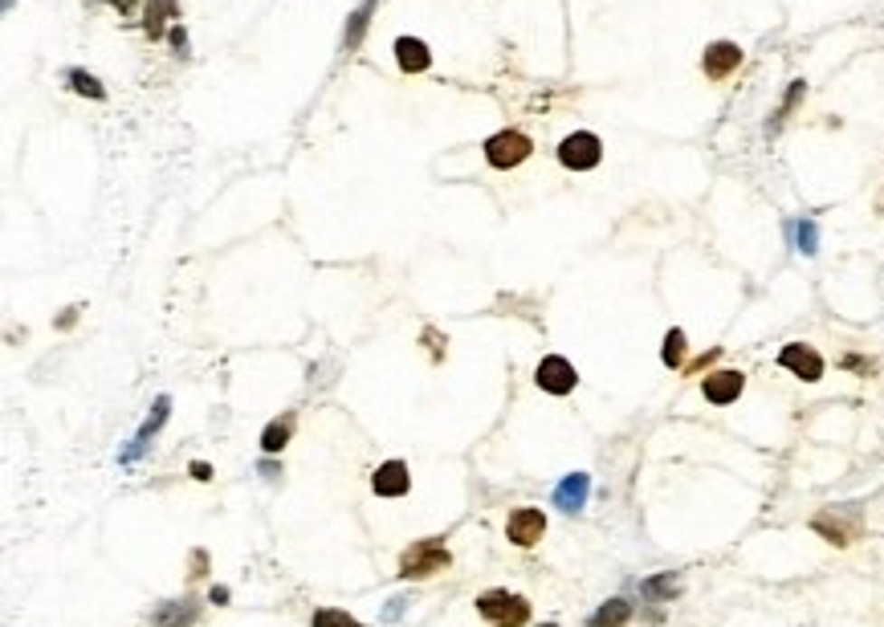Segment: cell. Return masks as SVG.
Returning a JSON list of instances; mask_svg holds the SVG:
<instances>
[{
    "instance_id": "4fadbf2b",
    "label": "cell",
    "mask_w": 884,
    "mask_h": 627,
    "mask_svg": "<svg viewBox=\"0 0 884 627\" xmlns=\"http://www.w3.org/2000/svg\"><path fill=\"white\" fill-rule=\"evenodd\" d=\"M811 526H815L819 534L827 537V542H835V546H848L851 537H856L860 521H848V526H843V521H840V509H827V513H819V518L811 521Z\"/></svg>"
},
{
    "instance_id": "8fae6325",
    "label": "cell",
    "mask_w": 884,
    "mask_h": 627,
    "mask_svg": "<svg viewBox=\"0 0 884 627\" xmlns=\"http://www.w3.org/2000/svg\"><path fill=\"white\" fill-rule=\"evenodd\" d=\"M587 497H591V477H587V472H571V477L555 489V505H558V509H566V513H579L583 505H587Z\"/></svg>"
},
{
    "instance_id": "ac0fdd59",
    "label": "cell",
    "mask_w": 884,
    "mask_h": 627,
    "mask_svg": "<svg viewBox=\"0 0 884 627\" xmlns=\"http://www.w3.org/2000/svg\"><path fill=\"white\" fill-rule=\"evenodd\" d=\"M290 432H294V415H281V420H273L270 428L261 432V448L270 456L281 452V448H286V440H290Z\"/></svg>"
},
{
    "instance_id": "d6986e66",
    "label": "cell",
    "mask_w": 884,
    "mask_h": 627,
    "mask_svg": "<svg viewBox=\"0 0 884 627\" xmlns=\"http://www.w3.org/2000/svg\"><path fill=\"white\" fill-rule=\"evenodd\" d=\"M685 347H689V338H685V330H677L672 326L669 334H664V350H661V358H664V366H685Z\"/></svg>"
},
{
    "instance_id": "f546056e",
    "label": "cell",
    "mask_w": 884,
    "mask_h": 627,
    "mask_svg": "<svg viewBox=\"0 0 884 627\" xmlns=\"http://www.w3.org/2000/svg\"><path fill=\"white\" fill-rule=\"evenodd\" d=\"M547 627H555V623H547Z\"/></svg>"
},
{
    "instance_id": "4316f807",
    "label": "cell",
    "mask_w": 884,
    "mask_h": 627,
    "mask_svg": "<svg viewBox=\"0 0 884 627\" xmlns=\"http://www.w3.org/2000/svg\"><path fill=\"white\" fill-rule=\"evenodd\" d=\"M192 472H196V480H208V464H204V461L192 464Z\"/></svg>"
},
{
    "instance_id": "44dd1931",
    "label": "cell",
    "mask_w": 884,
    "mask_h": 627,
    "mask_svg": "<svg viewBox=\"0 0 884 627\" xmlns=\"http://www.w3.org/2000/svg\"><path fill=\"white\" fill-rule=\"evenodd\" d=\"M791 233H794V244H799V252H815L819 249V224L815 220H799V224H791Z\"/></svg>"
},
{
    "instance_id": "e0dca14e",
    "label": "cell",
    "mask_w": 884,
    "mask_h": 627,
    "mask_svg": "<svg viewBox=\"0 0 884 627\" xmlns=\"http://www.w3.org/2000/svg\"><path fill=\"white\" fill-rule=\"evenodd\" d=\"M200 611H196V603H167V607H159V615H156V627H188L192 619H196Z\"/></svg>"
},
{
    "instance_id": "3957f363",
    "label": "cell",
    "mask_w": 884,
    "mask_h": 627,
    "mask_svg": "<svg viewBox=\"0 0 884 627\" xmlns=\"http://www.w3.org/2000/svg\"><path fill=\"white\" fill-rule=\"evenodd\" d=\"M534 151V143L522 135V130H498V135L485 138V159H490V167L498 171H509L518 167V163H526Z\"/></svg>"
},
{
    "instance_id": "52a82bcc",
    "label": "cell",
    "mask_w": 884,
    "mask_h": 627,
    "mask_svg": "<svg viewBox=\"0 0 884 627\" xmlns=\"http://www.w3.org/2000/svg\"><path fill=\"white\" fill-rule=\"evenodd\" d=\"M534 383H538L542 391H550V395H566V391H575L579 375H575V366L566 363L563 355H547L538 363V371H534Z\"/></svg>"
},
{
    "instance_id": "6da1fadb",
    "label": "cell",
    "mask_w": 884,
    "mask_h": 627,
    "mask_svg": "<svg viewBox=\"0 0 884 627\" xmlns=\"http://www.w3.org/2000/svg\"><path fill=\"white\" fill-rule=\"evenodd\" d=\"M449 550H444V542H436V537H428V542H412V550H404L400 558V575L404 578H432L441 575V570H449Z\"/></svg>"
},
{
    "instance_id": "ffe728a7",
    "label": "cell",
    "mask_w": 884,
    "mask_h": 627,
    "mask_svg": "<svg viewBox=\"0 0 884 627\" xmlns=\"http://www.w3.org/2000/svg\"><path fill=\"white\" fill-rule=\"evenodd\" d=\"M644 599H652V603H661V599H672V594L680 591V583H677V575H656V578H644Z\"/></svg>"
},
{
    "instance_id": "2e32d148",
    "label": "cell",
    "mask_w": 884,
    "mask_h": 627,
    "mask_svg": "<svg viewBox=\"0 0 884 627\" xmlns=\"http://www.w3.org/2000/svg\"><path fill=\"white\" fill-rule=\"evenodd\" d=\"M632 619V603L628 599H607L595 615L587 619V627H623Z\"/></svg>"
},
{
    "instance_id": "cb8c5ba5",
    "label": "cell",
    "mask_w": 884,
    "mask_h": 627,
    "mask_svg": "<svg viewBox=\"0 0 884 627\" xmlns=\"http://www.w3.org/2000/svg\"><path fill=\"white\" fill-rule=\"evenodd\" d=\"M167 407H172V399H159V404H156V415H147V423H143V428H139V440H135V444H147V440L151 436H156V432L159 428H164V420H167Z\"/></svg>"
},
{
    "instance_id": "ba28073f",
    "label": "cell",
    "mask_w": 884,
    "mask_h": 627,
    "mask_svg": "<svg viewBox=\"0 0 884 627\" xmlns=\"http://www.w3.org/2000/svg\"><path fill=\"white\" fill-rule=\"evenodd\" d=\"M737 65H742V45H734V41H713L701 57V70L709 81H726Z\"/></svg>"
},
{
    "instance_id": "9c48e42d",
    "label": "cell",
    "mask_w": 884,
    "mask_h": 627,
    "mask_svg": "<svg viewBox=\"0 0 884 627\" xmlns=\"http://www.w3.org/2000/svg\"><path fill=\"white\" fill-rule=\"evenodd\" d=\"M742 387H746L742 371H709V375H705V379H701L705 399H709V404H718V407L734 404V399L742 395Z\"/></svg>"
},
{
    "instance_id": "8992f818",
    "label": "cell",
    "mask_w": 884,
    "mask_h": 627,
    "mask_svg": "<svg viewBox=\"0 0 884 627\" xmlns=\"http://www.w3.org/2000/svg\"><path fill=\"white\" fill-rule=\"evenodd\" d=\"M542 534H547V513L542 509H514L509 513V521H506V537L514 546H522V550H530L534 542H542Z\"/></svg>"
},
{
    "instance_id": "5b68a950",
    "label": "cell",
    "mask_w": 884,
    "mask_h": 627,
    "mask_svg": "<svg viewBox=\"0 0 884 627\" xmlns=\"http://www.w3.org/2000/svg\"><path fill=\"white\" fill-rule=\"evenodd\" d=\"M778 366H786L791 375H799L803 383L823 379V358H819V350L807 347V342H791V347L778 350Z\"/></svg>"
},
{
    "instance_id": "277c9868",
    "label": "cell",
    "mask_w": 884,
    "mask_h": 627,
    "mask_svg": "<svg viewBox=\"0 0 884 627\" xmlns=\"http://www.w3.org/2000/svg\"><path fill=\"white\" fill-rule=\"evenodd\" d=\"M599 159H604V143L591 130H575V135H566L558 143V163L571 171H591V167H599Z\"/></svg>"
},
{
    "instance_id": "603a6c76",
    "label": "cell",
    "mask_w": 884,
    "mask_h": 627,
    "mask_svg": "<svg viewBox=\"0 0 884 627\" xmlns=\"http://www.w3.org/2000/svg\"><path fill=\"white\" fill-rule=\"evenodd\" d=\"M803 86H807V81H791V90H786L783 106H778V110H775V119H770V135H775V130H778V127H783V122H786V114H791L794 106H799V98H803Z\"/></svg>"
},
{
    "instance_id": "7a4b0ae2",
    "label": "cell",
    "mask_w": 884,
    "mask_h": 627,
    "mask_svg": "<svg viewBox=\"0 0 884 627\" xmlns=\"http://www.w3.org/2000/svg\"><path fill=\"white\" fill-rule=\"evenodd\" d=\"M477 611L490 619L493 627H522L530 619V603L522 594H509V591H485L477 599Z\"/></svg>"
},
{
    "instance_id": "484cf974",
    "label": "cell",
    "mask_w": 884,
    "mask_h": 627,
    "mask_svg": "<svg viewBox=\"0 0 884 627\" xmlns=\"http://www.w3.org/2000/svg\"><path fill=\"white\" fill-rule=\"evenodd\" d=\"M167 37H172V45L180 49V53H188V37H184V24H172V33H167Z\"/></svg>"
},
{
    "instance_id": "9a60e30c",
    "label": "cell",
    "mask_w": 884,
    "mask_h": 627,
    "mask_svg": "<svg viewBox=\"0 0 884 627\" xmlns=\"http://www.w3.org/2000/svg\"><path fill=\"white\" fill-rule=\"evenodd\" d=\"M167 21H180V5H176V0H151L147 13H143V29H147L151 37H164Z\"/></svg>"
},
{
    "instance_id": "5bb4252c",
    "label": "cell",
    "mask_w": 884,
    "mask_h": 627,
    "mask_svg": "<svg viewBox=\"0 0 884 627\" xmlns=\"http://www.w3.org/2000/svg\"><path fill=\"white\" fill-rule=\"evenodd\" d=\"M379 8V0H363L359 8H355L351 16H347V33H343V49L347 53H355V49L363 45V33H367V24H371V13Z\"/></svg>"
},
{
    "instance_id": "f1b7e54d",
    "label": "cell",
    "mask_w": 884,
    "mask_h": 627,
    "mask_svg": "<svg viewBox=\"0 0 884 627\" xmlns=\"http://www.w3.org/2000/svg\"><path fill=\"white\" fill-rule=\"evenodd\" d=\"M110 5H119V8H123V13H131V8H135V0H110Z\"/></svg>"
},
{
    "instance_id": "7402d4cb",
    "label": "cell",
    "mask_w": 884,
    "mask_h": 627,
    "mask_svg": "<svg viewBox=\"0 0 884 627\" xmlns=\"http://www.w3.org/2000/svg\"><path fill=\"white\" fill-rule=\"evenodd\" d=\"M310 627H363V623H359V619H351V615H347V611L322 607V611H314Z\"/></svg>"
},
{
    "instance_id": "83f0119b",
    "label": "cell",
    "mask_w": 884,
    "mask_h": 627,
    "mask_svg": "<svg viewBox=\"0 0 884 627\" xmlns=\"http://www.w3.org/2000/svg\"><path fill=\"white\" fill-rule=\"evenodd\" d=\"M204 562H208V558H204V554H200V550L192 554V566H196V575H204Z\"/></svg>"
},
{
    "instance_id": "7c38bea8",
    "label": "cell",
    "mask_w": 884,
    "mask_h": 627,
    "mask_svg": "<svg viewBox=\"0 0 884 627\" xmlns=\"http://www.w3.org/2000/svg\"><path fill=\"white\" fill-rule=\"evenodd\" d=\"M395 62H400L404 73H424L432 65V53H428V45L420 37H400L395 41Z\"/></svg>"
},
{
    "instance_id": "30bf717a",
    "label": "cell",
    "mask_w": 884,
    "mask_h": 627,
    "mask_svg": "<svg viewBox=\"0 0 884 627\" xmlns=\"http://www.w3.org/2000/svg\"><path fill=\"white\" fill-rule=\"evenodd\" d=\"M371 485H375L379 497H404L412 489V477H408V464L404 461H387L375 469V477H371Z\"/></svg>"
},
{
    "instance_id": "d4e9b609",
    "label": "cell",
    "mask_w": 884,
    "mask_h": 627,
    "mask_svg": "<svg viewBox=\"0 0 884 627\" xmlns=\"http://www.w3.org/2000/svg\"><path fill=\"white\" fill-rule=\"evenodd\" d=\"M70 86H74L78 94H90V98H107V90H102V81L94 78V73H86V70H70Z\"/></svg>"
}]
</instances>
